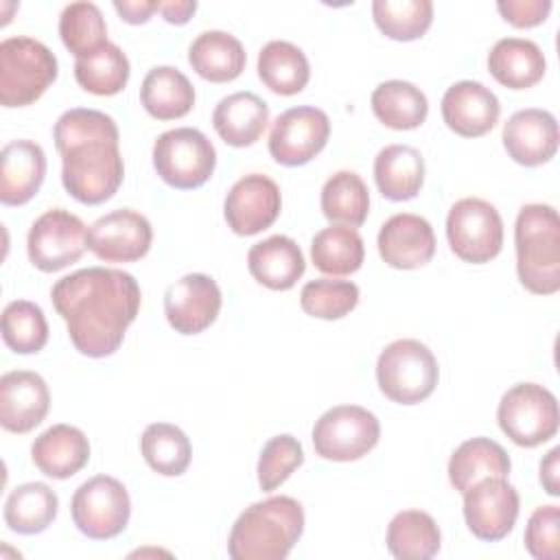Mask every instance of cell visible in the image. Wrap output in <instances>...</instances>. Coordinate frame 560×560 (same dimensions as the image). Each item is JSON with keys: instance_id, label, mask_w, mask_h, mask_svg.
Returning a JSON list of instances; mask_svg holds the SVG:
<instances>
[{"instance_id": "cell-20", "label": "cell", "mask_w": 560, "mask_h": 560, "mask_svg": "<svg viewBox=\"0 0 560 560\" xmlns=\"http://www.w3.org/2000/svg\"><path fill=\"white\" fill-rule=\"evenodd\" d=\"M50 392L31 370H11L0 378V424L11 433H28L46 418Z\"/></svg>"}, {"instance_id": "cell-28", "label": "cell", "mask_w": 560, "mask_h": 560, "mask_svg": "<svg viewBox=\"0 0 560 560\" xmlns=\"http://www.w3.org/2000/svg\"><path fill=\"white\" fill-rule=\"evenodd\" d=\"M374 182L389 201L413 199L424 184V158L416 147L387 144L374 158Z\"/></svg>"}, {"instance_id": "cell-27", "label": "cell", "mask_w": 560, "mask_h": 560, "mask_svg": "<svg viewBox=\"0 0 560 560\" xmlns=\"http://www.w3.org/2000/svg\"><path fill=\"white\" fill-rule=\"evenodd\" d=\"M188 63L192 70L210 83H228L243 74L247 55L232 33L203 31L188 48Z\"/></svg>"}, {"instance_id": "cell-22", "label": "cell", "mask_w": 560, "mask_h": 560, "mask_svg": "<svg viewBox=\"0 0 560 560\" xmlns=\"http://www.w3.org/2000/svg\"><path fill=\"white\" fill-rule=\"evenodd\" d=\"M46 177V153L33 140H11L0 153V201L24 206L42 188Z\"/></svg>"}, {"instance_id": "cell-11", "label": "cell", "mask_w": 560, "mask_h": 560, "mask_svg": "<svg viewBox=\"0 0 560 560\" xmlns=\"http://www.w3.org/2000/svg\"><path fill=\"white\" fill-rule=\"evenodd\" d=\"M70 514L83 536L109 540L125 532L131 516V499L116 477L94 475L74 490Z\"/></svg>"}, {"instance_id": "cell-31", "label": "cell", "mask_w": 560, "mask_h": 560, "mask_svg": "<svg viewBox=\"0 0 560 560\" xmlns=\"http://www.w3.org/2000/svg\"><path fill=\"white\" fill-rule=\"evenodd\" d=\"M370 103L378 122L396 131L418 129L429 114V101L424 92L402 79L378 83L370 96Z\"/></svg>"}, {"instance_id": "cell-35", "label": "cell", "mask_w": 560, "mask_h": 560, "mask_svg": "<svg viewBox=\"0 0 560 560\" xmlns=\"http://www.w3.org/2000/svg\"><path fill=\"white\" fill-rule=\"evenodd\" d=\"M365 245L357 228L328 225L311 241V260L326 276H350L361 269Z\"/></svg>"}, {"instance_id": "cell-33", "label": "cell", "mask_w": 560, "mask_h": 560, "mask_svg": "<svg viewBox=\"0 0 560 560\" xmlns=\"http://www.w3.org/2000/svg\"><path fill=\"white\" fill-rule=\"evenodd\" d=\"M256 70L260 81L280 96L302 92L311 79V66L304 50L284 39H271L260 48Z\"/></svg>"}, {"instance_id": "cell-42", "label": "cell", "mask_w": 560, "mask_h": 560, "mask_svg": "<svg viewBox=\"0 0 560 560\" xmlns=\"http://www.w3.org/2000/svg\"><path fill=\"white\" fill-rule=\"evenodd\" d=\"M359 304V287L352 280L317 278L302 287L300 306L317 319H341Z\"/></svg>"}, {"instance_id": "cell-1", "label": "cell", "mask_w": 560, "mask_h": 560, "mask_svg": "<svg viewBox=\"0 0 560 560\" xmlns=\"http://www.w3.org/2000/svg\"><path fill=\"white\" fill-rule=\"evenodd\" d=\"M50 300L66 322L72 346L90 359L114 354L136 322L142 293L138 280L122 269L88 267L59 278Z\"/></svg>"}, {"instance_id": "cell-6", "label": "cell", "mask_w": 560, "mask_h": 560, "mask_svg": "<svg viewBox=\"0 0 560 560\" xmlns=\"http://www.w3.org/2000/svg\"><path fill=\"white\" fill-rule=\"evenodd\" d=\"M440 381L435 354L418 339H396L376 359L378 389L398 405L427 400Z\"/></svg>"}, {"instance_id": "cell-47", "label": "cell", "mask_w": 560, "mask_h": 560, "mask_svg": "<svg viewBox=\"0 0 560 560\" xmlns=\"http://www.w3.org/2000/svg\"><path fill=\"white\" fill-rule=\"evenodd\" d=\"M540 486L549 497H560V446H553L540 459Z\"/></svg>"}, {"instance_id": "cell-7", "label": "cell", "mask_w": 560, "mask_h": 560, "mask_svg": "<svg viewBox=\"0 0 560 560\" xmlns=\"http://www.w3.org/2000/svg\"><path fill=\"white\" fill-rule=\"evenodd\" d=\"M217 166V149L195 127H175L153 142V168L164 184L177 190L203 186Z\"/></svg>"}, {"instance_id": "cell-41", "label": "cell", "mask_w": 560, "mask_h": 560, "mask_svg": "<svg viewBox=\"0 0 560 560\" xmlns=\"http://www.w3.org/2000/svg\"><path fill=\"white\" fill-rule=\"evenodd\" d=\"M2 341L15 354H35L48 341L44 311L28 300H13L2 311Z\"/></svg>"}, {"instance_id": "cell-14", "label": "cell", "mask_w": 560, "mask_h": 560, "mask_svg": "<svg viewBox=\"0 0 560 560\" xmlns=\"http://www.w3.org/2000/svg\"><path fill=\"white\" fill-rule=\"evenodd\" d=\"M521 499L508 477H488L464 492V521L486 542L503 540L518 518Z\"/></svg>"}, {"instance_id": "cell-45", "label": "cell", "mask_w": 560, "mask_h": 560, "mask_svg": "<svg viewBox=\"0 0 560 560\" xmlns=\"http://www.w3.org/2000/svg\"><path fill=\"white\" fill-rule=\"evenodd\" d=\"M497 11L516 28H532L542 24L551 13V0H501Z\"/></svg>"}, {"instance_id": "cell-12", "label": "cell", "mask_w": 560, "mask_h": 560, "mask_svg": "<svg viewBox=\"0 0 560 560\" xmlns=\"http://www.w3.org/2000/svg\"><path fill=\"white\" fill-rule=\"evenodd\" d=\"M88 249L85 223L63 208L39 214L26 236L28 260L44 273H55L77 262Z\"/></svg>"}, {"instance_id": "cell-40", "label": "cell", "mask_w": 560, "mask_h": 560, "mask_svg": "<svg viewBox=\"0 0 560 560\" xmlns=\"http://www.w3.org/2000/svg\"><path fill=\"white\" fill-rule=\"evenodd\" d=\"M372 18L378 31L396 42L420 39L433 22L431 0H374Z\"/></svg>"}, {"instance_id": "cell-38", "label": "cell", "mask_w": 560, "mask_h": 560, "mask_svg": "<svg viewBox=\"0 0 560 560\" xmlns=\"http://www.w3.org/2000/svg\"><path fill=\"white\" fill-rule=\"evenodd\" d=\"M131 74L127 55L118 44H107L90 57L74 61L77 83L96 96H114L125 90Z\"/></svg>"}, {"instance_id": "cell-2", "label": "cell", "mask_w": 560, "mask_h": 560, "mask_svg": "<svg viewBox=\"0 0 560 560\" xmlns=\"http://www.w3.org/2000/svg\"><path fill=\"white\" fill-rule=\"evenodd\" d=\"M52 138L61 155V184L72 199L98 206L116 195L125 164L118 147L120 131L109 114L88 107L68 109L57 118Z\"/></svg>"}, {"instance_id": "cell-46", "label": "cell", "mask_w": 560, "mask_h": 560, "mask_svg": "<svg viewBox=\"0 0 560 560\" xmlns=\"http://www.w3.org/2000/svg\"><path fill=\"white\" fill-rule=\"evenodd\" d=\"M160 0H114L116 13L127 24H144L158 11Z\"/></svg>"}, {"instance_id": "cell-13", "label": "cell", "mask_w": 560, "mask_h": 560, "mask_svg": "<svg viewBox=\"0 0 560 560\" xmlns=\"http://www.w3.org/2000/svg\"><path fill=\"white\" fill-rule=\"evenodd\" d=\"M330 138L328 114L313 105L284 109L271 125L269 155L282 166H302L319 155Z\"/></svg>"}, {"instance_id": "cell-43", "label": "cell", "mask_w": 560, "mask_h": 560, "mask_svg": "<svg viewBox=\"0 0 560 560\" xmlns=\"http://www.w3.org/2000/svg\"><path fill=\"white\" fill-rule=\"evenodd\" d=\"M304 464V448L298 438L289 433L273 435L265 442L260 457H258V486L265 492H271L280 488L293 470H298Z\"/></svg>"}, {"instance_id": "cell-19", "label": "cell", "mask_w": 560, "mask_h": 560, "mask_svg": "<svg viewBox=\"0 0 560 560\" xmlns=\"http://www.w3.org/2000/svg\"><path fill=\"white\" fill-rule=\"evenodd\" d=\"M376 247L385 265L394 269H418L433 258L435 234L424 217L398 212L381 225Z\"/></svg>"}, {"instance_id": "cell-23", "label": "cell", "mask_w": 560, "mask_h": 560, "mask_svg": "<svg viewBox=\"0 0 560 560\" xmlns=\"http://www.w3.org/2000/svg\"><path fill=\"white\" fill-rule=\"evenodd\" d=\"M31 459L42 475L68 479L90 462L88 435L72 424H52L33 440Z\"/></svg>"}, {"instance_id": "cell-9", "label": "cell", "mask_w": 560, "mask_h": 560, "mask_svg": "<svg viewBox=\"0 0 560 560\" xmlns=\"http://www.w3.org/2000/svg\"><path fill=\"white\" fill-rule=\"evenodd\" d=\"M381 438L378 418L361 405H337L324 411L313 427V448L328 462H357Z\"/></svg>"}, {"instance_id": "cell-17", "label": "cell", "mask_w": 560, "mask_h": 560, "mask_svg": "<svg viewBox=\"0 0 560 560\" xmlns=\"http://www.w3.org/2000/svg\"><path fill=\"white\" fill-rule=\"evenodd\" d=\"M280 208V186L262 173H249L236 179L228 190L223 217L234 234L254 236L273 225Z\"/></svg>"}, {"instance_id": "cell-29", "label": "cell", "mask_w": 560, "mask_h": 560, "mask_svg": "<svg viewBox=\"0 0 560 560\" xmlns=\"http://www.w3.org/2000/svg\"><path fill=\"white\" fill-rule=\"evenodd\" d=\"M512 470L505 448L490 438H470L462 442L448 459V481L457 492H466L481 479L508 477Z\"/></svg>"}, {"instance_id": "cell-37", "label": "cell", "mask_w": 560, "mask_h": 560, "mask_svg": "<svg viewBox=\"0 0 560 560\" xmlns=\"http://www.w3.org/2000/svg\"><path fill=\"white\" fill-rule=\"evenodd\" d=\"M140 451L149 468L164 477L184 475L192 457L188 435L171 422H151L142 431Z\"/></svg>"}, {"instance_id": "cell-32", "label": "cell", "mask_w": 560, "mask_h": 560, "mask_svg": "<svg viewBox=\"0 0 560 560\" xmlns=\"http://www.w3.org/2000/svg\"><path fill=\"white\" fill-rule=\"evenodd\" d=\"M57 510V492L48 483L28 481L9 492L4 501V523L15 534L35 536L52 525Z\"/></svg>"}, {"instance_id": "cell-48", "label": "cell", "mask_w": 560, "mask_h": 560, "mask_svg": "<svg viewBox=\"0 0 560 560\" xmlns=\"http://www.w3.org/2000/svg\"><path fill=\"white\" fill-rule=\"evenodd\" d=\"M197 11V2L195 0H168V2H160L158 13H162V18L168 24L182 26L186 24Z\"/></svg>"}, {"instance_id": "cell-39", "label": "cell", "mask_w": 560, "mask_h": 560, "mask_svg": "<svg viewBox=\"0 0 560 560\" xmlns=\"http://www.w3.org/2000/svg\"><path fill=\"white\" fill-rule=\"evenodd\" d=\"M59 35L63 46L77 57H90L107 46V24L94 2H70L59 15Z\"/></svg>"}, {"instance_id": "cell-30", "label": "cell", "mask_w": 560, "mask_h": 560, "mask_svg": "<svg viewBox=\"0 0 560 560\" xmlns=\"http://www.w3.org/2000/svg\"><path fill=\"white\" fill-rule=\"evenodd\" d=\"M140 103L155 120L184 118L195 105V88L182 70L155 66L142 79Z\"/></svg>"}, {"instance_id": "cell-24", "label": "cell", "mask_w": 560, "mask_h": 560, "mask_svg": "<svg viewBox=\"0 0 560 560\" xmlns=\"http://www.w3.org/2000/svg\"><path fill=\"white\" fill-rule=\"evenodd\" d=\"M247 269L258 284L271 291H289L304 276L306 260L291 236L273 234L249 247Z\"/></svg>"}, {"instance_id": "cell-36", "label": "cell", "mask_w": 560, "mask_h": 560, "mask_svg": "<svg viewBox=\"0 0 560 560\" xmlns=\"http://www.w3.org/2000/svg\"><path fill=\"white\" fill-rule=\"evenodd\" d=\"M319 206L330 223L359 228L370 212V190L354 171H337L324 182Z\"/></svg>"}, {"instance_id": "cell-26", "label": "cell", "mask_w": 560, "mask_h": 560, "mask_svg": "<svg viewBox=\"0 0 560 560\" xmlns=\"http://www.w3.org/2000/svg\"><path fill=\"white\" fill-rule=\"evenodd\" d=\"M488 70L503 88L527 90L545 77L547 61L536 42L503 37L488 52Z\"/></svg>"}, {"instance_id": "cell-15", "label": "cell", "mask_w": 560, "mask_h": 560, "mask_svg": "<svg viewBox=\"0 0 560 560\" xmlns=\"http://www.w3.org/2000/svg\"><path fill=\"white\" fill-rule=\"evenodd\" d=\"M153 243V228L144 214L131 208L98 217L88 230V249L105 262H136Z\"/></svg>"}, {"instance_id": "cell-5", "label": "cell", "mask_w": 560, "mask_h": 560, "mask_svg": "<svg viewBox=\"0 0 560 560\" xmlns=\"http://www.w3.org/2000/svg\"><path fill=\"white\" fill-rule=\"evenodd\" d=\"M59 63L55 52L33 37L0 42V105L28 107L55 83Z\"/></svg>"}, {"instance_id": "cell-8", "label": "cell", "mask_w": 560, "mask_h": 560, "mask_svg": "<svg viewBox=\"0 0 560 560\" xmlns=\"http://www.w3.org/2000/svg\"><path fill=\"white\" fill-rule=\"evenodd\" d=\"M497 422L516 446H540L558 433V400L538 383H516L501 396Z\"/></svg>"}, {"instance_id": "cell-18", "label": "cell", "mask_w": 560, "mask_h": 560, "mask_svg": "<svg viewBox=\"0 0 560 560\" xmlns=\"http://www.w3.org/2000/svg\"><path fill=\"white\" fill-rule=\"evenodd\" d=\"M501 140L516 164L529 168L547 164L558 151V120L547 109H518L503 125Z\"/></svg>"}, {"instance_id": "cell-16", "label": "cell", "mask_w": 560, "mask_h": 560, "mask_svg": "<svg viewBox=\"0 0 560 560\" xmlns=\"http://www.w3.org/2000/svg\"><path fill=\"white\" fill-rule=\"evenodd\" d=\"M221 289L208 273H186L164 291V315L179 335H199L221 311Z\"/></svg>"}, {"instance_id": "cell-21", "label": "cell", "mask_w": 560, "mask_h": 560, "mask_svg": "<svg viewBox=\"0 0 560 560\" xmlns=\"http://www.w3.org/2000/svg\"><path fill=\"white\" fill-rule=\"evenodd\" d=\"M442 118L462 138L486 136L499 120L501 103L497 94L479 81H457L442 96Z\"/></svg>"}, {"instance_id": "cell-4", "label": "cell", "mask_w": 560, "mask_h": 560, "mask_svg": "<svg viewBox=\"0 0 560 560\" xmlns=\"http://www.w3.org/2000/svg\"><path fill=\"white\" fill-rule=\"evenodd\" d=\"M516 273L521 284L536 295L560 289V219L549 203H527L514 223Z\"/></svg>"}, {"instance_id": "cell-3", "label": "cell", "mask_w": 560, "mask_h": 560, "mask_svg": "<svg viewBox=\"0 0 560 560\" xmlns=\"http://www.w3.org/2000/svg\"><path fill=\"white\" fill-rule=\"evenodd\" d=\"M304 532V508L278 494L245 508L234 521L228 553L234 560H284Z\"/></svg>"}, {"instance_id": "cell-25", "label": "cell", "mask_w": 560, "mask_h": 560, "mask_svg": "<svg viewBox=\"0 0 560 560\" xmlns=\"http://www.w3.org/2000/svg\"><path fill=\"white\" fill-rule=\"evenodd\" d=\"M212 125L225 144L236 149L252 147L269 125V105L254 92L228 94L217 103Z\"/></svg>"}, {"instance_id": "cell-10", "label": "cell", "mask_w": 560, "mask_h": 560, "mask_svg": "<svg viewBox=\"0 0 560 560\" xmlns=\"http://www.w3.org/2000/svg\"><path fill=\"white\" fill-rule=\"evenodd\" d=\"M446 238L459 260L472 265L490 262L503 247L501 214L486 199L464 197L446 214Z\"/></svg>"}, {"instance_id": "cell-44", "label": "cell", "mask_w": 560, "mask_h": 560, "mask_svg": "<svg viewBox=\"0 0 560 560\" xmlns=\"http://www.w3.org/2000/svg\"><path fill=\"white\" fill-rule=\"evenodd\" d=\"M525 549L536 560H558L560 556V508L549 503L532 512L525 525Z\"/></svg>"}, {"instance_id": "cell-34", "label": "cell", "mask_w": 560, "mask_h": 560, "mask_svg": "<svg viewBox=\"0 0 560 560\" xmlns=\"http://www.w3.org/2000/svg\"><path fill=\"white\" fill-rule=\"evenodd\" d=\"M385 542L387 551L398 560H429L442 547V532L431 514L402 510L389 521Z\"/></svg>"}]
</instances>
